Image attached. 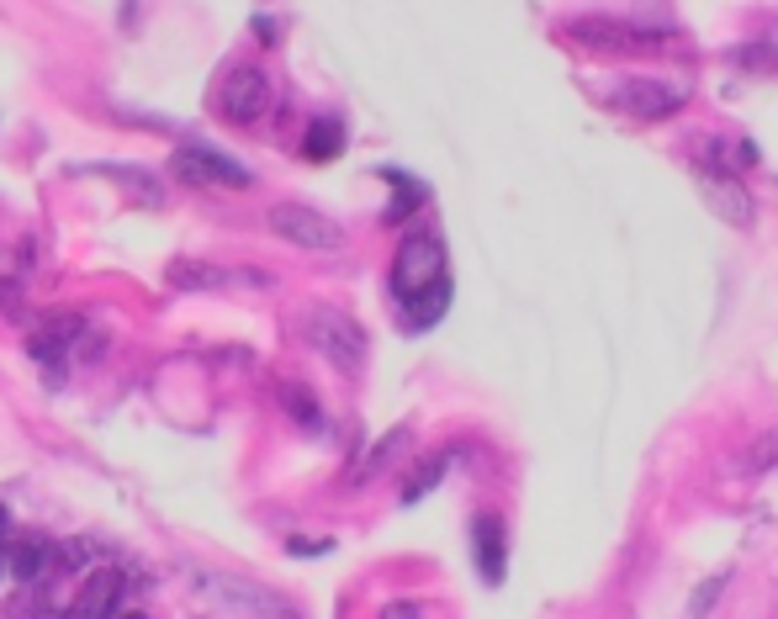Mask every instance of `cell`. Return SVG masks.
<instances>
[{"instance_id":"cell-1","label":"cell","mask_w":778,"mask_h":619,"mask_svg":"<svg viewBox=\"0 0 778 619\" xmlns=\"http://www.w3.org/2000/svg\"><path fill=\"white\" fill-rule=\"evenodd\" d=\"M439 281H445V244H439L435 228H414L392 255V297L414 302L418 291H429Z\"/></svg>"},{"instance_id":"cell-2","label":"cell","mask_w":778,"mask_h":619,"mask_svg":"<svg viewBox=\"0 0 778 619\" xmlns=\"http://www.w3.org/2000/svg\"><path fill=\"white\" fill-rule=\"evenodd\" d=\"M302 329H308V344H313L318 355L329 360L334 371L344 376H355L365 365V329L340 308H313L302 318Z\"/></svg>"},{"instance_id":"cell-3","label":"cell","mask_w":778,"mask_h":619,"mask_svg":"<svg viewBox=\"0 0 778 619\" xmlns=\"http://www.w3.org/2000/svg\"><path fill=\"white\" fill-rule=\"evenodd\" d=\"M609 101L635 122H667L688 106V85L662 80V74H631V80H620V85L609 91Z\"/></svg>"},{"instance_id":"cell-4","label":"cell","mask_w":778,"mask_h":619,"mask_svg":"<svg viewBox=\"0 0 778 619\" xmlns=\"http://www.w3.org/2000/svg\"><path fill=\"white\" fill-rule=\"evenodd\" d=\"M165 281L175 291H191V297H218V291H266L270 276H260V270H228V265H212L201 255H175L165 265Z\"/></svg>"},{"instance_id":"cell-5","label":"cell","mask_w":778,"mask_h":619,"mask_svg":"<svg viewBox=\"0 0 778 619\" xmlns=\"http://www.w3.org/2000/svg\"><path fill=\"white\" fill-rule=\"evenodd\" d=\"M270 234L297 244V249H308V255H334L344 249V228L334 223L329 213H318V207H302V202H281V207H270L266 213Z\"/></svg>"},{"instance_id":"cell-6","label":"cell","mask_w":778,"mask_h":619,"mask_svg":"<svg viewBox=\"0 0 778 619\" xmlns=\"http://www.w3.org/2000/svg\"><path fill=\"white\" fill-rule=\"evenodd\" d=\"M196 582L207 588V594L218 598L222 609H234V615H255V619H302L287 603L281 594H270L260 582H243V577H222V571H196Z\"/></svg>"},{"instance_id":"cell-7","label":"cell","mask_w":778,"mask_h":619,"mask_svg":"<svg viewBox=\"0 0 778 619\" xmlns=\"http://www.w3.org/2000/svg\"><path fill=\"white\" fill-rule=\"evenodd\" d=\"M170 169L180 180H191V186H228V190H249L255 186V175L239 165V159H228L218 148H207V143H180L175 148Z\"/></svg>"},{"instance_id":"cell-8","label":"cell","mask_w":778,"mask_h":619,"mask_svg":"<svg viewBox=\"0 0 778 619\" xmlns=\"http://www.w3.org/2000/svg\"><path fill=\"white\" fill-rule=\"evenodd\" d=\"M567 38L588 53H652L657 32H641V27H625V22H604V17H578V22L561 27Z\"/></svg>"},{"instance_id":"cell-9","label":"cell","mask_w":778,"mask_h":619,"mask_svg":"<svg viewBox=\"0 0 778 619\" xmlns=\"http://www.w3.org/2000/svg\"><path fill=\"white\" fill-rule=\"evenodd\" d=\"M218 112L228 122H239V127H249V122L266 117V112H270V80H266V70L243 64V70L228 74V80H222V91H218Z\"/></svg>"},{"instance_id":"cell-10","label":"cell","mask_w":778,"mask_h":619,"mask_svg":"<svg viewBox=\"0 0 778 619\" xmlns=\"http://www.w3.org/2000/svg\"><path fill=\"white\" fill-rule=\"evenodd\" d=\"M74 333H80V318H70V312H59V318H49V323H38L32 329V339H27V350L49 365V381L59 386V371H64V355L74 350Z\"/></svg>"},{"instance_id":"cell-11","label":"cell","mask_w":778,"mask_h":619,"mask_svg":"<svg viewBox=\"0 0 778 619\" xmlns=\"http://www.w3.org/2000/svg\"><path fill=\"white\" fill-rule=\"evenodd\" d=\"M127 594V577L117 567H101L91 582H85V594H74V609L70 619H117V603Z\"/></svg>"},{"instance_id":"cell-12","label":"cell","mask_w":778,"mask_h":619,"mask_svg":"<svg viewBox=\"0 0 778 619\" xmlns=\"http://www.w3.org/2000/svg\"><path fill=\"white\" fill-rule=\"evenodd\" d=\"M471 546H477V571L483 582H504V567H509V535H504V519L498 514H483L471 524Z\"/></svg>"},{"instance_id":"cell-13","label":"cell","mask_w":778,"mask_h":619,"mask_svg":"<svg viewBox=\"0 0 778 619\" xmlns=\"http://www.w3.org/2000/svg\"><path fill=\"white\" fill-rule=\"evenodd\" d=\"M699 180H705L709 207L726 217L730 228H753V223H757V202L747 196V186H741L736 175H699Z\"/></svg>"},{"instance_id":"cell-14","label":"cell","mask_w":778,"mask_h":619,"mask_svg":"<svg viewBox=\"0 0 778 619\" xmlns=\"http://www.w3.org/2000/svg\"><path fill=\"white\" fill-rule=\"evenodd\" d=\"M11 556V571H17V582H43L49 577V567L59 561V550L49 546V540H22V546L6 550Z\"/></svg>"},{"instance_id":"cell-15","label":"cell","mask_w":778,"mask_h":619,"mask_svg":"<svg viewBox=\"0 0 778 619\" xmlns=\"http://www.w3.org/2000/svg\"><path fill=\"white\" fill-rule=\"evenodd\" d=\"M408 440H414V429H408V424H397V429H392V434H387V440L376 445V451L365 455V461H361V472L350 476V482H355V487H365L371 476H382V472H387V466H392V461H397V455L408 451Z\"/></svg>"},{"instance_id":"cell-16","label":"cell","mask_w":778,"mask_h":619,"mask_svg":"<svg viewBox=\"0 0 778 619\" xmlns=\"http://www.w3.org/2000/svg\"><path fill=\"white\" fill-rule=\"evenodd\" d=\"M403 308H408V323H414V329H429V323H439V318H445V308H450V276H445L439 286H429V291H418L414 302H403Z\"/></svg>"},{"instance_id":"cell-17","label":"cell","mask_w":778,"mask_h":619,"mask_svg":"<svg viewBox=\"0 0 778 619\" xmlns=\"http://www.w3.org/2000/svg\"><path fill=\"white\" fill-rule=\"evenodd\" d=\"M308 159H340V148H344V127L334 117H318L313 127H308Z\"/></svg>"},{"instance_id":"cell-18","label":"cell","mask_w":778,"mask_h":619,"mask_svg":"<svg viewBox=\"0 0 778 619\" xmlns=\"http://www.w3.org/2000/svg\"><path fill=\"white\" fill-rule=\"evenodd\" d=\"M445 466H450V451L445 455H429V461H418V476H408V487H403V503L414 508L429 487H439V476H445Z\"/></svg>"},{"instance_id":"cell-19","label":"cell","mask_w":778,"mask_h":619,"mask_svg":"<svg viewBox=\"0 0 778 619\" xmlns=\"http://www.w3.org/2000/svg\"><path fill=\"white\" fill-rule=\"evenodd\" d=\"M112 180H122V186L133 190L144 207H159V202H165V186H159V180H148L138 165H112Z\"/></svg>"},{"instance_id":"cell-20","label":"cell","mask_w":778,"mask_h":619,"mask_svg":"<svg viewBox=\"0 0 778 619\" xmlns=\"http://www.w3.org/2000/svg\"><path fill=\"white\" fill-rule=\"evenodd\" d=\"M778 461V429H768V434H757V445L747 451V461H741V472H768Z\"/></svg>"},{"instance_id":"cell-21","label":"cell","mask_w":778,"mask_h":619,"mask_svg":"<svg viewBox=\"0 0 778 619\" xmlns=\"http://www.w3.org/2000/svg\"><path fill=\"white\" fill-rule=\"evenodd\" d=\"M720 588H726V577H709L705 588H699V598H694V609H688V615H694V619L709 615V609H715V598H720Z\"/></svg>"},{"instance_id":"cell-22","label":"cell","mask_w":778,"mask_h":619,"mask_svg":"<svg viewBox=\"0 0 778 619\" xmlns=\"http://www.w3.org/2000/svg\"><path fill=\"white\" fill-rule=\"evenodd\" d=\"M287 403L297 407V419H302V424H313V429H318V407H313V398H308L302 386H287Z\"/></svg>"},{"instance_id":"cell-23","label":"cell","mask_w":778,"mask_h":619,"mask_svg":"<svg viewBox=\"0 0 778 619\" xmlns=\"http://www.w3.org/2000/svg\"><path fill=\"white\" fill-rule=\"evenodd\" d=\"M334 550V540H292V556H323Z\"/></svg>"},{"instance_id":"cell-24","label":"cell","mask_w":778,"mask_h":619,"mask_svg":"<svg viewBox=\"0 0 778 619\" xmlns=\"http://www.w3.org/2000/svg\"><path fill=\"white\" fill-rule=\"evenodd\" d=\"M382 619H418V609L414 603H387V615Z\"/></svg>"},{"instance_id":"cell-25","label":"cell","mask_w":778,"mask_h":619,"mask_svg":"<svg viewBox=\"0 0 778 619\" xmlns=\"http://www.w3.org/2000/svg\"><path fill=\"white\" fill-rule=\"evenodd\" d=\"M117 619H144V615H138V609H127V615H117Z\"/></svg>"},{"instance_id":"cell-26","label":"cell","mask_w":778,"mask_h":619,"mask_svg":"<svg viewBox=\"0 0 778 619\" xmlns=\"http://www.w3.org/2000/svg\"><path fill=\"white\" fill-rule=\"evenodd\" d=\"M0 529H6V508H0Z\"/></svg>"}]
</instances>
